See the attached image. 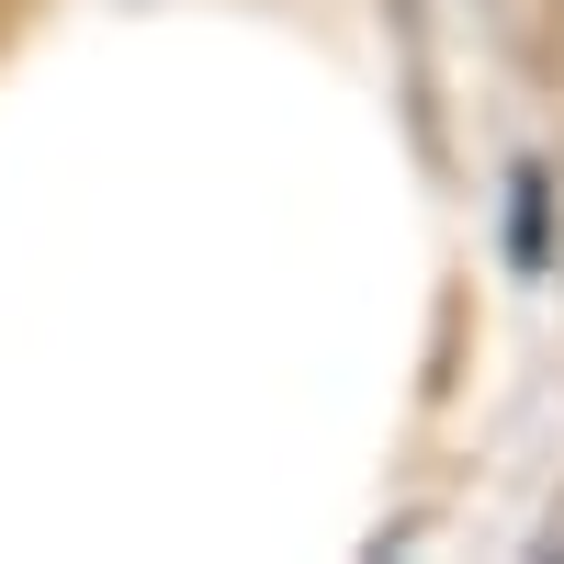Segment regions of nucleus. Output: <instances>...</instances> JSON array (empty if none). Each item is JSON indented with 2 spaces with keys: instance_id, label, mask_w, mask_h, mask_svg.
<instances>
[]
</instances>
